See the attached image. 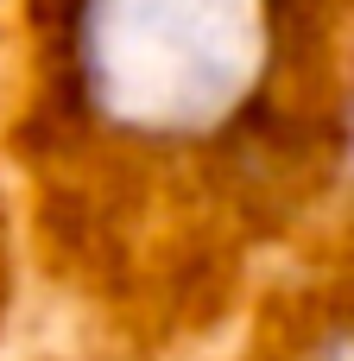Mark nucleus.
<instances>
[{
    "mask_svg": "<svg viewBox=\"0 0 354 361\" xmlns=\"http://www.w3.org/2000/svg\"><path fill=\"white\" fill-rule=\"evenodd\" d=\"M247 361H354V254L342 273H317L298 298L272 305Z\"/></svg>",
    "mask_w": 354,
    "mask_h": 361,
    "instance_id": "nucleus-2",
    "label": "nucleus"
},
{
    "mask_svg": "<svg viewBox=\"0 0 354 361\" xmlns=\"http://www.w3.org/2000/svg\"><path fill=\"white\" fill-rule=\"evenodd\" d=\"M342 6H348V13H354V0H342Z\"/></svg>",
    "mask_w": 354,
    "mask_h": 361,
    "instance_id": "nucleus-3",
    "label": "nucleus"
},
{
    "mask_svg": "<svg viewBox=\"0 0 354 361\" xmlns=\"http://www.w3.org/2000/svg\"><path fill=\"white\" fill-rule=\"evenodd\" d=\"M32 133L95 273L215 292L354 159L342 0H25Z\"/></svg>",
    "mask_w": 354,
    "mask_h": 361,
    "instance_id": "nucleus-1",
    "label": "nucleus"
}]
</instances>
